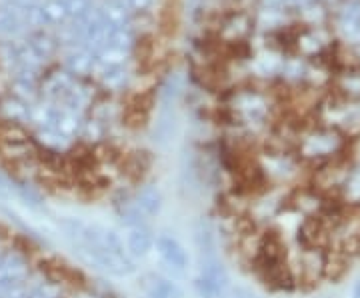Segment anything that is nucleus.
Listing matches in <instances>:
<instances>
[{"mask_svg":"<svg viewBox=\"0 0 360 298\" xmlns=\"http://www.w3.org/2000/svg\"><path fill=\"white\" fill-rule=\"evenodd\" d=\"M246 32H248V20L245 16H234L231 22L224 26V37L229 40L243 39Z\"/></svg>","mask_w":360,"mask_h":298,"instance_id":"obj_17","label":"nucleus"},{"mask_svg":"<svg viewBox=\"0 0 360 298\" xmlns=\"http://www.w3.org/2000/svg\"><path fill=\"white\" fill-rule=\"evenodd\" d=\"M26 276H28V264L18 252L8 250L0 254V298L25 285Z\"/></svg>","mask_w":360,"mask_h":298,"instance_id":"obj_3","label":"nucleus"},{"mask_svg":"<svg viewBox=\"0 0 360 298\" xmlns=\"http://www.w3.org/2000/svg\"><path fill=\"white\" fill-rule=\"evenodd\" d=\"M124 6H127V11L130 14L132 13H144V11H148L150 6H153V2L155 0H120Z\"/></svg>","mask_w":360,"mask_h":298,"instance_id":"obj_19","label":"nucleus"},{"mask_svg":"<svg viewBox=\"0 0 360 298\" xmlns=\"http://www.w3.org/2000/svg\"><path fill=\"white\" fill-rule=\"evenodd\" d=\"M134 44V37L127 26H112L106 39V46H112L118 51L129 52V48Z\"/></svg>","mask_w":360,"mask_h":298,"instance_id":"obj_11","label":"nucleus"},{"mask_svg":"<svg viewBox=\"0 0 360 298\" xmlns=\"http://www.w3.org/2000/svg\"><path fill=\"white\" fill-rule=\"evenodd\" d=\"M194 288L202 298H224L229 292V276L219 259L200 260V271L194 280Z\"/></svg>","mask_w":360,"mask_h":298,"instance_id":"obj_2","label":"nucleus"},{"mask_svg":"<svg viewBox=\"0 0 360 298\" xmlns=\"http://www.w3.org/2000/svg\"><path fill=\"white\" fill-rule=\"evenodd\" d=\"M124 60H127V52L112 46H103L96 52V63H101L103 66H120Z\"/></svg>","mask_w":360,"mask_h":298,"instance_id":"obj_16","label":"nucleus"},{"mask_svg":"<svg viewBox=\"0 0 360 298\" xmlns=\"http://www.w3.org/2000/svg\"><path fill=\"white\" fill-rule=\"evenodd\" d=\"M66 11H68V16H82L90 11V0H65Z\"/></svg>","mask_w":360,"mask_h":298,"instance_id":"obj_18","label":"nucleus"},{"mask_svg":"<svg viewBox=\"0 0 360 298\" xmlns=\"http://www.w3.org/2000/svg\"><path fill=\"white\" fill-rule=\"evenodd\" d=\"M40 11H42V16H44V22L46 25L63 22L66 16H68L65 0H46V2L40 4Z\"/></svg>","mask_w":360,"mask_h":298,"instance_id":"obj_12","label":"nucleus"},{"mask_svg":"<svg viewBox=\"0 0 360 298\" xmlns=\"http://www.w3.org/2000/svg\"><path fill=\"white\" fill-rule=\"evenodd\" d=\"M352 297L354 298H360V280L354 285V292H352Z\"/></svg>","mask_w":360,"mask_h":298,"instance_id":"obj_21","label":"nucleus"},{"mask_svg":"<svg viewBox=\"0 0 360 298\" xmlns=\"http://www.w3.org/2000/svg\"><path fill=\"white\" fill-rule=\"evenodd\" d=\"M2 298H58V290L51 285L26 286V283Z\"/></svg>","mask_w":360,"mask_h":298,"instance_id":"obj_8","label":"nucleus"},{"mask_svg":"<svg viewBox=\"0 0 360 298\" xmlns=\"http://www.w3.org/2000/svg\"><path fill=\"white\" fill-rule=\"evenodd\" d=\"M129 18L130 13L127 11V6H124L120 0H116L115 4H110V6L104 11V20L110 26H124L129 22Z\"/></svg>","mask_w":360,"mask_h":298,"instance_id":"obj_15","label":"nucleus"},{"mask_svg":"<svg viewBox=\"0 0 360 298\" xmlns=\"http://www.w3.org/2000/svg\"><path fill=\"white\" fill-rule=\"evenodd\" d=\"M63 228L78 254L92 266L112 276H129L136 271L134 260L127 252L124 240L115 231L78 219L63 221Z\"/></svg>","mask_w":360,"mask_h":298,"instance_id":"obj_1","label":"nucleus"},{"mask_svg":"<svg viewBox=\"0 0 360 298\" xmlns=\"http://www.w3.org/2000/svg\"><path fill=\"white\" fill-rule=\"evenodd\" d=\"M25 25L22 11H16L14 6H0V32H13Z\"/></svg>","mask_w":360,"mask_h":298,"instance_id":"obj_13","label":"nucleus"},{"mask_svg":"<svg viewBox=\"0 0 360 298\" xmlns=\"http://www.w3.org/2000/svg\"><path fill=\"white\" fill-rule=\"evenodd\" d=\"M40 0H11V6H14L16 11H28L32 6H39Z\"/></svg>","mask_w":360,"mask_h":298,"instance_id":"obj_20","label":"nucleus"},{"mask_svg":"<svg viewBox=\"0 0 360 298\" xmlns=\"http://www.w3.org/2000/svg\"><path fill=\"white\" fill-rule=\"evenodd\" d=\"M155 248L156 252H158V257L162 259V262L167 266H170L172 271L184 273L188 268V262H191L188 252H186L184 245L180 242L179 238H174L172 234H160V236H156Z\"/></svg>","mask_w":360,"mask_h":298,"instance_id":"obj_4","label":"nucleus"},{"mask_svg":"<svg viewBox=\"0 0 360 298\" xmlns=\"http://www.w3.org/2000/svg\"><path fill=\"white\" fill-rule=\"evenodd\" d=\"M26 44H28V48L32 51V54L39 58L40 63L44 60V58H49L54 48H56V42L52 37L49 34H44V32H37V34H32L30 39L26 40Z\"/></svg>","mask_w":360,"mask_h":298,"instance_id":"obj_10","label":"nucleus"},{"mask_svg":"<svg viewBox=\"0 0 360 298\" xmlns=\"http://www.w3.org/2000/svg\"><path fill=\"white\" fill-rule=\"evenodd\" d=\"M101 80L106 89H120L127 82V70L120 66H104Z\"/></svg>","mask_w":360,"mask_h":298,"instance_id":"obj_14","label":"nucleus"},{"mask_svg":"<svg viewBox=\"0 0 360 298\" xmlns=\"http://www.w3.org/2000/svg\"><path fill=\"white\" fill-rule=\"evenodd\" d=\"M94 63H96L94 56L86 48H77V51L70 52L68 58H66V65L70 68V72H75V74H86V72H90L94 68Z\"/></svg>","mask_w":360,"mask_h":298,"instance_id":"obj_9","label":"nucleus"},{"mask_svg":"<svg viewBox=\"0 0 360 298\" xmlns=\"http://www.w3.org/2000/svg\"><path fill=\"white\" fill-rule=\"evenodd\" d=\"M155 240V234L146 226V222H134V224H129L124 247H127V252L132 260L144 259L153 252Z\"/></svg>","mask_w":360,"mask_h":298,"instance_id":"obj_5","label":"nucleus"},{"mask_svg":"<svg viewBox=\"0 0 360 298\" xmlns=\"http://www.w3.org/2000/svg\"><path fill=\"white\" fill-rule=\"evenodd\" d=\"M139 288L144 298H182V288L165 274H142Z\"/></svg>","mask_w":360,"mask_h":298,"instance_id":"obj_6","label":"nucleus"},{"mask_svg":"<svg viewBox=\"0 0 360 298\" xmlns=\"http://www.w3.org/2000/svg\"><path fill=\"white\" fill-rule=\"evenodd\" d=\"M134 208L141 212V216H155L162 208V195L156 186H144L132 200Z\"/></svg>","mask_w":360,"mask_h":298,"instance_id":"obj_7","label":"nucleus"}]
</instances>
